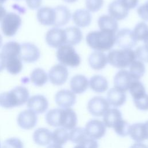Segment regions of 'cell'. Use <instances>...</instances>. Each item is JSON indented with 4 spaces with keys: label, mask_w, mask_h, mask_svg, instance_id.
Masks as SVG:
<instances>
[{
    "label": "cell",
    "mask_w": 148,
    "mask_h": 148,
    "mask_svg": "<svg viewBox=\"0 0 148 148\" xmlns=\"http://www.w3.org/2000/svg\"><path fill=\"white\" fill-rule=\"evenodd\" d=\"M86 42L90 47L96 51H107L116 43V34L102 30L92 31L87 34Z\"/></svg>",
    "instance_id": "obj_1"
},
{
    "label": "cell",
    "mask_w": 148,
    "mask_h": 148,
    "mask_svg": "<svg viewBox=\"0 0 148 148\" xmlns=\"http://www.w3.org/2000/svg\"><path fill=\"white\" fill-rule=\"evenodd\" d=\"M29 91L24 86H17L9 91L0 94V106L10 109L20 106L29 99Z\"/></svg>",
    "instance_id": "obj_2"
},
{
    "label": "cell",
    "mask_w": 148,
    "mask_h": 148,
    "mask_svg": "<svg viewBox=\"0 0 148 148\" xmlns=\"http://www.w3.org/2000/svg\"><path fill=\"white\" fill-rule=\"evenodd\" d=\"M108 62L117 68H125L135 60V51L132 49H121L110 51L108 56Z\"/></svg>",
    "instance_id": "obj_3"
},
{
    "label": "cell",
    "mask_w": 148,
    "mask_h": 148,
    "mask_svg": "<svg viewBox=\"0 0 148 148\" xmlns=\"http://www.w3.org/2000/svg\"><path fill=\"white\" fill-rule=\"evenodd\" d=\"M57 58L65 66L76 67L80 64V58L71 45H64L58 48Z\"/></svg>",
    "instance_id": "obj_4"
},
{
    "label": "cell",
    "mask_w": 148,
    "mask_h": 148,
    "mask_svg": "<svg viewBox=\"0 0 148 148\" xmlns=\"http://www.w3.org/2000/svg\"><path fill=\"white\" fill-rule=\"evenodd\" d=\"M22 23L19 15L13 12L7 13L1 21V29L2 33L6 36H14Z\"/></svg>",
    "instance_id": "obj_5"
},
{
    "label": "cell",
    "mask_w": 148,
    "mask_h": 148,
    "mask_svg": "<svg viewBox=\"0 0 148 148\" xmlns=\"http://www.w3.org/2000/svg\"><path fill=\"white\" fill-rule=\"evenodd\" d=\"M110 109V105L106 99L97 96L92 98L87 103V110L94 116H103Z\"/></svg>",
    "instance_id": "obj_6"
},
{
    "label": "cell",
    "mask_w": 148,
    "mask_h": 148,
    "mask_svg": "<svg viewBox=\"0 0 148 148\" xmlns=\"http://www.w3.org/2000/svg\"><path fill=\"white\" fill-rule=\"evenodd\" d=\"M47 44L53 48H59L66 44V34L65 29L53 28L49 29L45 36Z\"/></svg>",
    "instance_id": "obj_7"
},
{
    "label": "cell",
    "mask_w": 148,
    "mask_h": 148,
    "mask_svg": "<svg viewBox=\"0 0 148 148\" xmlns=\"http://www.w3.org/2000/svg\"><path fill=\"white\" fill-rule=\"evenodd\" d=\"M68 75V71L66 66L59 64L53 66L50 68L48 77L53 84L61 86L66 82Z\"/></svg>",
    "instance_id": "obj_8"
},
{
    "label": "cell",
    "mask_w": 148,
    "mask_h": 148,
    "mask_svg": "<svg viewBox=\"0 0 148 148\" xmlns=\"http://www.w3.org/2000/svg\"><path fill=\"white\" fill-rule=\"evenodd\" d=\"M40 56V50L35 44L25 42L21 45L20 57L22 61L28 63H32L38 60Z\"/></svg>",
    "instance_id": "obj_9"
},
{
    "label": "cell",
    "mask_w": 148,
    "mask_h": 148,
    "mask_svg": "<svg viewBox=\"0 0 148 148\" xmlns=\"http://www.w3.org/2000/svg\"><path fill=\"white\" fill-rule=\"evenodd\" d=\"M137 42L132 31L129 29H122L116 35V43L121 49H131Z\"/></svg>",
    "instance_id": "obj_10"
},
{
    "label": "cell",
    "mask_w": 148,
    "mask_h": 148,
    "mask_svg": "<svg viewBox=\"0 0 148 148\" xmlns=\"http://www.w3.org/2000/svg\"><path fill=\"white\" fill-rule=\"evenodd\" d=\"M106 127L103 121L98 119H92L86 123L84 129L89 138L98 139L105 135Z\"/></svg>",
    "instance_id": "obj_11"
},
{
    "label": "cell",
    "mask_w": 148,
    "mask_h": 148,
    "mask_svg": "<svg viewBox=\"0 0 148 148\" xmlns=\"http://www.w3.org/2000/svg\"><path fill=\"white\" fill-rule=\"evenodd\" d=\"M75 94L69 90H61L55 95V101L57 105L61 108H70L76 102Z\"/></svg>",
    "instance_id": "obj_12"
},
{
    "label": "cell",
    "mask_w": 148,
    "mask_h": 148,
    "mask_svg": "<svg viewBox=\"0 0 148 148\" xmlns=\"http://www.w3.org/2000/svg\"><path fill=\"white\" fill-rule=\"evenodd\" d=\"M38 117L35 113L30 109L25 110L19 113L17 117V124L23 129L31 130L36 124Z\"/></svg>",
    "instance_id": "obj_13"
},
{
    "label": "cell",
    "mask_w": 148,
    "mask_h": 148,
    "mask_svg": "<svg viewBox=\"0 0 148 148\" xmlns=\"http://www.w3.org/2000/svg\"><path fill=\"white\" fill-rule=\"evenodd\" d=\"M49 106L46 98L42 95H35L30 97L27 101V108L36 114L45 112Z\"/></svg>",
    "instance_id": "obj_14"
},
{
    "label": "cell",
    "mask_w": 148,
    "mask_h": 148,
    "mask_svg": "<svg viewBox=\"0 0 148 148\" xmlns=\"http://www.w3.org/2000/svg\"><path fill=\"white\" fill-rule=\"evenodd\" d=\"M133 80L128 71L121 70L116 73L114 77V88L125 92L129 89Z\"/></svg>",
    "instance_id": "obj_15"
},
{
    "label": "cell",
    "mask_w": 148,
    "mask_h": 148,
    "mask_svg": "<svg viewBox=\"0 0 148 148\" xmlns=\"http://www.w3.org/2000/svg\"><path fill=\"white\" fill-rule=\"evenodd\" d=\"M38 21L43 25L53 26L56 20V13L54 8L45 6L40 8L36 13Z\"/></svg>",
    "instance_id": "obj_16"
},
{
    "label": "cell",
    "mask_w": 148,
    "mask_h": 148,
    "mask_svg": "<svg viewBox=\"0 0 148 148\" xmlns=\"http://www.w3.org/2000/svg\"><path fill=\"white\" fill-rule=\"evenodd\" d=\"M108 11L109 16L117 21L125 18L128 14L129 9L120 0H114L109 4Z\"/></svg>",
    "instance_id": "obj_17"
},
{
    "label": "cell",
    "mask_w": 148,
    "mask_h": 148,
    "mask_svg": "<svg viewBox=\"0 0 148 148\" xmlns=\"http://www.w3.org/2000/svg\"><path fill=\"white\" fill-rule=\"evenodd\" d=\"M56 13V20L53 25L56 28L66 25L71 17L69 9L63 5H59L54 8Z\"/></svg>",
    "instance_id": "obj_18"
},
{
    "label": "cell",
    "mask_w": 148,
    "mask_h": 148,
    "mask_svg": "<svg viewBox=\"0 0 148 148\" xmlns=\"http://www.w3.org/2000/svg\"><path fill=\"white\" fill-rule=\"evenodd\" d=\"M106 100L110 106L116 108L120 107L125 102L126 95L124 92L114 87L108 91Z\"/></svg>",
    "instance_id": "obj_19"
},
{
    "label": "cell",
    "mask_w": 148,
    "mask_h": 148,
    "mask_svg": "<svg viewBox=\"0 0 148 148\" xmlns=\"http://www.w3.org/2000/svg\"><path fill=\"white\" fill-rule=\"evenodd\" d=\"M129 135L136 142H142L147 139L145 123H138L130 125Z\"/></svg>",
    "instance_id": "obj_20"
},
{
    "label": "cell",
    "mask_w": 148,
    "mask_h": 148,
    "mask_svg": "<svg viewBox=\"0 0 148 148\" xmlns=\"http://www.w3.org/2000/svg\"><path fill=\"white\" fill-rule=\"evenodd\" d=\"M89 86V82L83 75L74 76L70 81L71 91L75 94H82L86 91Z\"/></svg>",
    "instance_id": "obj_21"
},
{
    "label": "cell",
    "mask_w": 148,
    "mask_h": 148,
    "mask_svg": "<svg viewBox=\"0 0 148 148\" xmlns=\"http://www.w3.org/2000/svg\"><path fill=\"white\" fill-rule=\"evenodd\" d=\"M108 62L107 56L102 51H94L88 57V64L90 67L95 70L103 69Z\"/></svg>",
    "instance_id": "obj_22"
},
{
    "label": "cell",
    "mask_w": 148,
    "mask_h": 148,
    "mask_svg": "<svg viewBox=\"0 0 148 148\" xmlns=\"http://www.w3.org/2000/svg\"><path fill=\"white\" fill-rule=\"evenodd\" d=\"M33 140L38 145L46 146L52 140V132L46 128H39L33 134Z\"/></svg>",
    "instance_id": "obj_23"
},
{
    "label": "cell",
    "mask_w": 148,
    "mask_h": 148,
    "mask_svg": "<svg viewBox=\"0 0 148 148\" xmlns=\"http://www.w3.org/2000/svg\"><path fill=\"white\" fill-rule=\"evenodd\" d=\"M72 18L75 24L79 27H86L90 25L91 21V16L87 10L79 9L76 10Z\"/></svg>",
    "instance_id": "obj_24"
},
{
    "label": "cell",
    "mask_w": 148,
    "mask_h": 148,
    "mask_svg": "<svg viewBox=\"0 0 148 148\" xmlns=\"http://www.w3.org/2000/svg\"><path fill=\"white\" fill-rule=\"evenodd\" d=\"M98 24L101 30L109 31L115 34L118 28L117 20L108 15L101 16L98 18Z\"/></svg>",
    "instance_id": "obj_25"
},
{
    "label": "cell",
    "mask_w": 148,
    "mask_h": 148,
    "mask_svg": "<svg viewBox=\"0 0 148 148\" xmlns=\"http://www.w3.org/2000/svg\"><path fill=\"white\" fill-rule=\"evenodd\" d=\"M121 119H122L121 113L116 108L109 109L103 116V123L109 128H113Z\"/></svg>",
    "instance_id": "obj_26"
},
{
    "label": "cell",
    "mask_w": 148,
    "mask_h": 148,
    "mask_svg": "<svg viewBox=\"0 0 148 148\" xmlns=\"http://www.w3.org/2000/svg\"><path fill=\"white\" fill-rule=\"evenodd\" d=\"M89 86L92 90L96 92L102 93L108 88V82L105 77L100 75L92 76L89 81Z\"/></svg>",
    "instance_id": "obj_27"
},
{
    "label": "cell",
    "mask_w": 148,
    "mask_h": 148,
    "mask_svg": "<svg viewBox=\"0 0 148 148\" xmlns=\"http://www.w3.org/2000/svg\"><path fill=\"white\" fill-rule=\"evenodd\" d=\"M66 34V44L75 45L79 43L82 38L83 34L79 28L76 27H71L65 29Z\"/></svg>",
    "instance_id": "obj_28"
},
{
    "label": "cell",
    "mask_w": 148,
    "mask_h": 148,
    "mask_svg": "<svg viewBox=\"0 0 148 148\" xmlns=\"http://www.w3.org/2000/svg\"><path fill=\"white\" fill-rule=\"evenodd\" d=\"M21 45L15 41H10L6 43L2 47L1 53L5 58L14 57H20Z\"/></svg>",
    "instance_id": "obj_29"
},
{
    "label": "cell",
    "mask_w": 148,
    "mask_h": 148,
    "mask_svg": "<svg viewBox=\"0 0 148 148\" xmlns=\"http://www.w3.org/2000/svg\"><path fill=\"white\" fill-rule=\"evenodd\" d=\"M7 71L12 75H17L23 69V64L20 57H14L5 59Z\"/></svg>",
    "instance_id": "obj_30"
},
{
    "label": "cell",
    "mask_w": 148,
    "mask_h": 148,
    "mask_svg": "<svg viewBox=\"0 0 148 148\" xmlns=\"http://www.w3.org/2000/svg\"><path fill=\"white\" fill-rule=\"evenodd\" d=\"M48 75L46 72L40 68L34 69L30 75L31 82L38 87H42L45 84L48 80Z\"/></svg>",
    "instance_id": "obj_31"
},
{
    "label": "cell",
    "mask_w": 148,
    "mask_h": 148,
    "mask_svg": "<svg viewBox=\"0 0 148 148\" xmlns=\"http://www.w3.org/2000/svg\"><path fill=\"white\" fill-rule=\"evenodd\" d=\"M77 123V115L71 108H64V117L62 128L67 130H71L76 127Z\"/></svg>",
    "instance_id": "obj_32"
},
{
    "label": "cell",
    "mask_w": 148,
    "mask_h": 148,
    "mask_svg": "<svg viewBox=\"0 0 148 148\" xmlns=\"http://www.w3.org/2000/svg\"><path fill=\"white\" fill-rule=\"evenodd\" d=\"M129 66L130 71L128 72L134 80H139L145 72L144 64L139 60L134 61Z\"/></svg>",
    "instance_id": "obj_33"
},
{
    "label": "cell",
    "mask_w": 148,
    "mask_h": 148,
    "mask_svg": "<svg viewBox=\"0 0 148 148\" xmlns=\"http://www.w3.org/2000/svg\"><path fill=\"white\" fill-rule=\"evenodd\" d=\"M62 108H56L49 110L45 116L46 123L53 127H60Z\"/></svg>",
    "instance_id": "obj_34"
},
{
    "label": "cell",
    "mask_w": 148,
    "mask_h": 148,
    "mask_svg": "<svg viewBox=\"0 0 148 148\" xmlns=\"http://www.w3.org/2000/svg\"><path fill=\"white\" fill-rule=\"evenodd\" d=\"M88 138L89 137L85 129L82 127H75L69 132V140L76 145L80 143Z\"/></svg>",
    "instance_id": "obj_35"
},
{
    "label": "cell",
    "mask_w": 148,
    "mask_h": 148,
    "mask_svg": "<svg viewBox=\"0 0 148 148\" xmlns=\"http://www.w3.org/2000/svg\"><path fill=\"white\" fill-rule=\"evenodd\" d=\"M52 140L53 143L61 146L65 144L69 140V132L62 127L56 129L52 132Z\"/></svg>",
    "instance_id": "obj_36"
},
{
    "label": "cell",
    "mask_w": 148,
    "mask_h": 148,
    "mask_svg": "<svg viewBox=\"0 0 148 148\" xmlns=\"http://www.w3.org/2000/svg\"><path fill=\"white\" fill-rule=\"evenodd\" d=\"M128 90L133 99L139 98L146 94V90L143 84L139 80H133Z\"/></svg>",
    "instance_id": "obj_37"
},
{
    "label": "cell",
    "mask_w": 148,
    "mask_h": 148,
    "mask_svg": "<svg viewBox=\"0 0 148 148\" xmlns=\"http://www.w3.org/2000/svg\"><path fill=\"white\" fill-rule=\"evenodd\" d=\"M132 32L137 41H143L148 35V26L143 22L139 23L135 27Z\"/></svg>",
    "instance_id": "obj_38"
},
{
    "label": "cell",
    "mask_w": 148,
    "mask_h": 148,
    "mask_svg": "<svg viewBox=\"0 0 148 148\" xmlns=\"http://www.w3.org/2000/svg\"><path fill=\"white\" fill-rule=\"evenodd\" d=\"M130 126L128 123L122 119L116 123L113 127V129L117 135L121 136H125L129 135Z\"/></svg>",
    "instance_id": "obj_39"
},
{
    "label": "cell",
    "mask_w": 148,
    "mask_h": 148,
    "mask_svg": "<svg viewBox=\"0 0 148 148\" xmlns=\"http://www.w3.org/2000/svg\"><path fill=\"white\" fill-rule=\"evenodd\" d=\"M136 58L139 61L144 62H148V47L146 45H143L138 47L135 51Z\"/></svg>",
    "instance_id": "obj_40"
},
{
    "label": "cell",
    "mask_w": 148,
    "mask_h": 148,
    "mask_svg": "<svg viewBox=\"0 0 148 148\" xmlns=\"http://www.w3.org/2000/svg\"><path fill=\"white\" fill-rule=\"evenodd\" d=\"M3 148H24L23 143L17 138H11L6 139L2 145Z\"/></svg>",
    "instance_id": "obj_41"
},
{
    "label": "cell",
    "mask_w": 148,
    "mask_h": 148,
    "mask_svg": "<svg viewBox=\"0 0 148 148\" xmlns=\"http://www.w3.org/2000/svg\"><path fill=\"white\" fill-rule=\"evenodd\" d=\"M103 4V0H86V6L88 12H97L102 8Z\"/></svg>",
    "instance_id": "obj_42"
},
{
    "label": "cell",
    "mask_w": 148,
    "mask_h": 148,
    "mask_svg": "<svg viewBox=\"0 0 148 148\" xmlns=\"http://www.w3.org/2000/svg\"><path fill=\"white\" fill-rule=\"evenodd\" d=\"M134 102L138 109L143 111L148 110V94H145L140 98L134 99Z\"/></svg>",
    "instance_id": "obj_43"
},
{
    "label": "cell",
    "mask_w": 148,
    "mask_h": 148,
    "mask_svg": "<svg viewBox=\"0 0 148 148\" xmlns=\"http://www.w3.org/2000/svg\"><path fill=\"white\" fill-rule=\"evenodd\" d=\"M98 144L96 139L88 138L79 144H77L73 148H98Z\"/></svg>",
    "instance_id": "obj_44"
},
{
    "label": "cell",
    "mask_w": 148,
    "mask_h": 148,
    "mask_svg": "<svg viewBox=\"0 0 148 148\" xmlns=\"http://www.w3.org/2000/svg\"><path fill=\"white\" fill-rule=\"evenodd\" d=\"M139 16L145 21H148V1L140 6L137 10Z\"/></svg>",
    "instance_id": "obj_45"
},
{
    "label": "cell",
    "mask_w": 148,
    "mask_h": 148,
    "mask_svg": "<svg viewBox=\"0 0 148 148\" xmlns=\"http://www.w3.org/2000/svg\"><path fill=\"white\" fill-rule=\"evenodd\" d=\"M27 5L31 9H36L40 7L42 0H25Z\"/></svg>",
    "instance_id": "obj_46"
},
{
    "label": "cell",
    "mask_w": 148,
    "mask_h": 148,
    "mask_svg": "<svg viewBox=\"0 0 148 148\" xmlns=\"http://www.w3.org/2000/svg\"><path fill=\"white\" fill-rule=\"evenodd\" d=\"M120 1L129 10L135 8L138 3V0H120Z\"/></svg>",
    "instance_id": "obj_47"
},
{
    "label": "cell",
    "mask_w": 148,
    "mask_h": 148,
    "mask_svg": "<svg viewBox=\"0 0 148 148\" xmlns=\"http://www.w3.org/2000/svg\"><path fill=\"white\" fill-rule=\"evenodd\" d=\"M6 66V61L2 54L0 53V72H2Z\"/></svg>",
    "instance_id": "obj_48"
},
{
    "label": "cell",
    "mask_w": 148,
    "mask_h": 148,
    "mask_svg": "<svg viewBox=\"0 0 148 148\" xmlns=\"http://www.w3.org/2000/svg\"><path fill=\"white\" fill-rule=\"evenodd\" d=\"M130 148H148L147 146L142 142H136L133 144Z\"/></svg>",
    "instance_id": "obj_49"
},
{
    "label": "cell",
    "mask_w": 148,
    "mask_h": 148,
    "mask_svg": "<svg viewBox=\"0 0 148 148\" xmlns=\"http://www.w3.org/2000/svg\"><path fill=\"white\" fill-rule=\"evenodd\" d=\"M6 10L3 8V6L2 5H0V21L2 20V19L3 18V17L6 14Z\"/></svg>",
    "instance_id": "obj_50"
},
{
    "label": "cell",
    "mask_w": 148,
    "mask_h": 148,
    "mask_svg": "<svg viewBox=\"0 0 148 148\" xmlns=\"http://www.w3.org/2000/svg\"><path fill=\"white\" fill-rule=\"evenodd\" d=\"M47 148H62V147L60 145H58V144H56V143H51L50 144Z\"/></svg>",
    "instance_id": "obj_51"
},
{
    "label": "cell",
    "mask_w": 148,
    "mask_h": 148,
    "mask_svg": "<svg viewBox=\"0 0 148 148\" xmlns=\"http://www.w3.org/2000/svg\"><path fill=\"white\" fill-rule=\"evenodd\" d=\"M145 127H146V133H147V139H148V120L146 121V122L144 123Z\"/></svg>",
    "instance_id": "obj_52"
},
{
    "label": "cell",
    "mask_w": 148,
    "mask_h": 148,
    "mask_svg": "<svg viewBox=\"0 0 148 148\" xmlns=\"http://www.w3.org/2000/svg\"><path fill=\"white\" fill-rule=\"evenodd\" d=\"M143 42L145 43V45H146V46H147L148 47V35L146 36V38H145V39L143 40Z\"/></svg>",
    "instance_id": "obj_53"
},
{
    "label": "cell",
    "mask_w": 148,
    "mask_h": 148,
    "mask_svg": "<svg viewBox=\"0 0 148 148\" xmlns=\"http://www.w3.org/2000/svg\"><path fill=\"white\" fill-rule=\"evenodd\" d=\"M63 1H64L65 2H68V3H73V2H76L77 0H63Z\"/></svg>",
    "instance_id": "obj_54"
},
{
    "label": "cell",
    "mask_w": 148,
    "mask_h": 148,
    "mask_svg": "<svg viewBox=\"0 0 148 148\" xmlns=\"http://www.w3.org/2000/svg\"><path fill=\"white\" fill-rule=\"evenodd\" d=\"M2 36H1V35L0 34V48H1V47L2 46Z\"/></svg>",
    "instance_id": "obj_55"
},
{
    "label": "cell",
    "mask_w": 148,
    "mask_h": 148,
    "mask_svg": "<svg viewBox=\"0 0 148 148\" xmlns=\"http://www.w3.org/2000/svg\"><path fill=\"white\" fill-rule=\"evenodd\" d=\"M6 0H0V5H2V3H3Z\"/></svg>",
    "instance_id": "obj_56"
},
{
    "label": "cell",
    "mask_w": 148,
    "mask_h": 148,
    "mask_svg": "<svg viewBox=\"0 0 148 148\" xmlns=\"http://www.w3.org/2000/svg\"><path fill=\"white\" fill-rule=\"evenodd\" d=\"M0 147H1V144H0ZM1 148V147H0Z\"/></svg>",
    "instance_id": "obj_57"
},
{
    "label": "cell",
    "mask_w": 148,
    "mask_h": 148,
    "mask_svg": "<svg viewBox=\"0 0 148 148\" xmlns=\"http://www.w3.org/2000/svg\"><path fill=\"white\" fill-rule=\"evenodd\" d=\"M2 148H3V147H2Z\"/></svg>",
    "instance_id": "obj_58"
},
{
    "label": "cell",
    "mask_w": 148,
    "mask_h": 148,
    "mask_svg": "<svg viewBox=\"0 0 148 148\" xmlns=\"http://www.w3.org/2000/svg\"></svg>",
    "instance_id": "obj_59"
}]
</instances>
